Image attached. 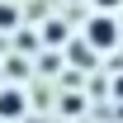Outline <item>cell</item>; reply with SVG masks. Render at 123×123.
<instances>
[{
  "label": "cell",
  "instance_id": "3957f363",
  "mask_svg": "<svg viewBox=\"0 0 123 123\" xmlns=\"http://www.w3.org/2000/svg\"><path fill=\"white\" fill-rule=\"evenodd\" d=\"M14 24H19V10L14 5H0V29H14Z\"/></svg>",
  "mask_w": 123,
  "mask_h": 123
},
{
  "label": "cell",
  "instance_id": "5b68a950",
  "mask_svg": "<svg viewBox=\"0 0 123 123\" xmlns=\"http://www.w3.org/2000/svg\"><path fill=\"white\" fill-rule=\"evenodd\" d=\"M95 5H99V10H114V5H118V0H95Z\"/></svg>",
  "mask_w": 123,
  "mask_h": 123
},
{
  "label": "cell",
  "instance_id": "8992f818",
  "mask_svg": "<svg viewBox=\"0 0 123 123\" xmlns=\"http://www.w3.org/2000/svg\"><path fill=\"white\" fill-rule=\"evenodd\" d=\"M114 95H118V99H123V76H118V85H114Z\"/></svg>",
  "mask_w": 123,
  "mask_h": 123
},
{
  "label": "cell",
  "instance_id": "7a4b0ae2",
  "mask_svg": "<svg viewBox=\"0 0 123 123\" xmlns=\"http://www.w3.org/2000/svg\"><path fill=\"white\" fill-rule=\"evenodd\" d=\"M24 109H29V99H24L19 85H5V90H0V118H5V123L24 118Z\"/></svg>",
  "mask_w": 123,
  "mask_h": 123
},
{
  "label": "cell",
  "instance_id": "6da1fadb",
  "mask_svg": "<svg viewBox=\"0 0 123 123\" xmlns=\"http://www.w3.org/2000/svg\"><path fill=\"white\" fill-rule=\"evenodd\" d=\"M85 43H90L95 52H109V47H118V19L109 14V10H104V14H95L90 24H85Z\"/></svg>",
  "mask_w": 123,
  "mask_h": 123
},
{
  "label": "cell",
  "instance_id": "277c9868",
  "mask_svg": "<svg viewBox=\"0 0 123 123\" xmlns=\"http://www.w3.org/2000/svg\"><path fill=\"white\" fill-rule=\"evenodd\" d=\"M47 43L62 47V43H66V29H62V24H47Z\"/></svg>",
  "mask_w": 123,
  "mask_h": 123
}]
</instances>
